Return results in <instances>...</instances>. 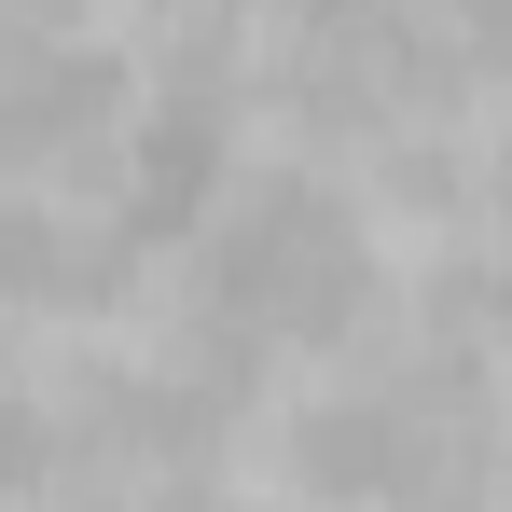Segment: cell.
Wrapping results in <instances>:
<instances>
[{
	"mask_svg": "<svg viewBox=\"0 0 512 512\" xmlns=\"http://www.w3.org/2000/svg\"><path fill=\"white\" fill-rule=\"evenodd\" d=\"M194 319L250 346H360L388 319V250L319 167H236V194L194 236Z\"/></svg>",
	"mask_w": 512,
	"mask_h": 512,
	"instance_id": "obj_1",
	"label": "cell"
},
{
	"mask_svg": "<svg viewBox=\"0 0 512 512\" xmlns=\"http://www.w3.org/2000/svg\"><path fill=\"white\" fill-rule=\"evenodd\" d=\"M111 97H125V42L56 28V14H14L0 28V194H14V167L84 153L97 125H111Z\"/></svg>",
	"mask_w": 512,
	"mask_h": 512,
	"instance_id": "obj_2",
	"label": "cell"
},
{
	"mask_svg": "<svg viewBox=\"0 0 512 512\" xmlns=\"http://www.w3.org/2000/svg\"><path fill=\"white\" fill-rule=\"evenodd\" d=\"M125 277V250L70 222L56 194H0V305H97Z\"/></svg>",
	"mask_w": 512,
	"mask_h": 512,
	"instance_id": "obj_3",
	"label": "cell"
},
{
	"mask_svg": "<svg viewBox=\"0 0 512 512\" xmlns=\"http://www.w3.org/2000/svg\"><path fill=\"white\" fill-rule=\"evenodd\" d=\"M56 471H70V416H56L42 388H0V512L42 499Z\"/></svg>",
	"mask_w": 512,
	"mask_h": 512,
	"instance_id": "obj_4",
	"label": "cell"
},
{
	"mask_svg": "<svg viewBox=\"0 0 512 512\" xmlns=\"http://www.w3.org/2000/svg\"><path fill=\"white\" fill-rule=\"evenodd\" d=\"M84 512H222V485L208 471H111V485H84Z\"/></svg>",
	"mask_w": 512,
	"mask_h": 512,
	"instance_id": "obj_5",
	"label": "cell"
},
{
	"mask_svg": "<svg viewBox=\"0 0 512 512\" xmlns=\"http://www.w3.org/2000/svg\"><path fill=\"white\" fill-rule=\"evenodd\" d=\"M499 512H512V485H499Z\"/></svg>",
	"mask_w": 512,
	"mask_h": 512,
	"instance_id": "obj_6",
	"label": "cell"
}]
</instances>
